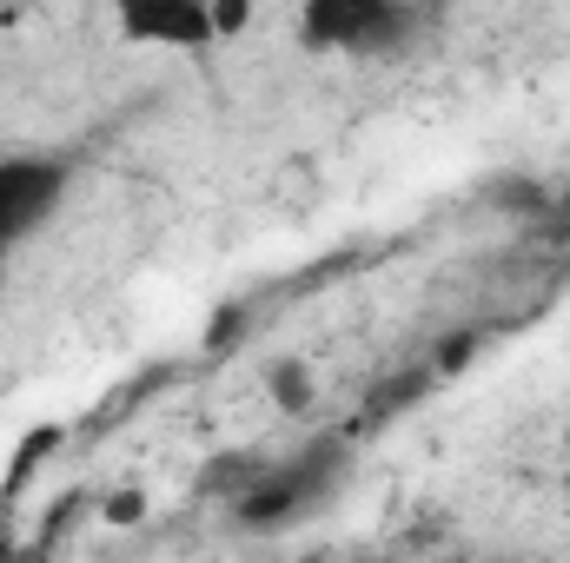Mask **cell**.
I'll list each match as a JSON object with an SVG mask.
<instances>
[{
    "label": "cell",
    "mask_w": 570,
    "mask_h": 563,
    "mask_svg": "<svg viewBox=\"0 0 570 563\" xmlns=\"http://www.w3.org/2000/svg\"><path fill=\"white\" fill-rule=\"evenodd\" d=\"M120 33L134 47H166V53H206L219 40L213 7H199V0H134V7H120Z\"/></svg>",
    "instance_id": "4"
},
{
    "label": "cell",
    "mask_w": 570,
    "mask_h": 563,
    "mask_svg": "<svg viewBox=\"0 0 570 563\" xmlns=\"http://www.w3.org/2000/svg\"><path fill=\"white\" fill-rule=\"evenodd\" d=\"M73 192V159L60 152H0V259L53 226Z\"/></svg>",
    "instance_id": "2"
},
{
    "label": "cell",
    "mask_w": 570,
    "mask_h": 563,
    "mask_svg": "<svg viewBox=\"0 0 570 563\" xmlns=\"http://www.w3.org/2000/svg\"><path fill=\"white\" fill-rule=\"evenodd\" d=\"M246 20H253V7H213V33H219V40H226V33H239Z\"/></svg>",
    "instance_id": "7"
},
{
    "label": "cell",
    "mask_w": 570,
    "mask_h": 563,
    "mask_svg": "<svg viewBox=\"0 0 570 563\" xmlns=\"http://www.w3.org/2000/svg\"><path fill=\"white\" fill-rule=\"evenodd\" d=\"M412 33V7L392 0H312L298 13V40L312 53H379Z\"/></svg>",
    "instance_id": "3"
},
{
    "label": "cell",
    "mask_w": 570,
    "mask_h": 563,
    "mask_svg": "<svg viewBox=\"0 0 570 563\" xmlns=\"http://www.w3.org/2000/svg\"><path fill=\"white\" fill-rule=\"evenodd\" d=\"M266 392H273V405H279L285 418H305L312 412V372L305 365H273Z\"/></svg>",
    "instance_id": "5"
},
{
    "label": "cell",
    "mask_w": 570,
    "mask_h": 563,
    "mask_svg": "<svg viewBox=\"0 0 570 563\" xmlns=\"http://www.w3.org/2000/svg\"><path fill=\"white\" fill-rule=\"evenodd\" d=\"M140 517H146L140 491H114V497H107V524H140Z\"/></svg>",
    "instance_id": "6"
},
{
    "label": "cell",
    "mask_w": 570,
    "mask_h": 563,
    "mask_svg": "<svg viewBox=\"0 0 570 563\" xmlns=\"http://www.w3.org/2000/svg\"><path fill=\"white\" fill-rule=\"evenodd\" d=\"M345 477V437H305L292 457L266 464L259 477H246L233 491V517L246 531H285L298 517H312Z\"/></svg>",
    "instance_id": "1"
},
{
    "label": "cell",
    "mask_w": 570,
    "mask_h": 563,
    "mask_svg": "<svg viewBox=\"0 0 570 563\" xmlns=\"http://www.w3.org/2000/svg\"><path fill=\"white\" fill-rule=\"evenodd\" d=\"M464 358H471V338H451V345H438V352H431V365H438V372H458Z\"/></svg>",
    "instance_id": "8"
}]
</instances>
